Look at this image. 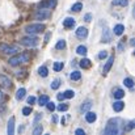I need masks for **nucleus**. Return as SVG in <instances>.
<instances>
[{"label": "nucleus", "instance_id": "18", "mask_svg": "<svg viewBox=\"0 0 135 135\" xmlns=\"http://www.w3.org/2000/svg\"><path fill=\"white\" fill-rule=\"evenodd\" d=\"M90 106H92V101H90V100H87V101L81 105V108H80L81 113H87V112L90 109Z\"/></svg>", "mask_w": 135, "mask_h": 135}, {"label": "nucleus", "instance_id": "8", "mask_svg": "<svg viewBox=\"0 0 135 135\" xmlns=\"http://www.w3.org/2000/svg\"><path fill=\"white\" fill-rule=\"evenodd\" d=\"M113 63H114V55L109 56V59L106 60V63H105V66H104V68H102V74H104V75H106V74L110 71V68H112Z\"/></svg>", "mask_w": 135, "mask_h": 135}, {"label": "nucleus", "instance_id": "12", "mask_svg": "<svg viewBox=\"0 0 135 135\" xmlns=\"http://www.w3.org/2000/svg\"><path fill=\"white\" fill-rule=\"evenodd\" d=\"M63 26H64L66 29H72V28L75 26V18H72V17H67V18H64V21H63Z\"/></svg>", "mask_w": 135, "mask_h": 135}, {"label": "nucleus", "instance_id": "21", "mask_svg": "<svg viewBox=\"0 0 135 135\" xmlns=\"http://www.w3.org/2000/svg\"><path fill=\"white\" fill-rule=\"evenodd\" d=\"M70 78H71V80H80L81 79V72H79V71H74V72H71V75H70Z\"/></svg>", "mask_w": 135, "mask_h": 135}, {"label": "nucleus", "instance_id": "23", "mask_svg": "<svg viewBox=\"0 0 135 135\" xmlns=\"http://www.w3.org/2000/svg\"><path fill=\"white\" fill-rule=\"evenodd\" d=\"M76 52H78L79 55H83V56H84V55H87V52H88V51H87V47H85V46L80 45L78 49H76Z\"/></svg>", "mask_w": 135, "mask_h": 135}, {"label": "nucleus", "instance_id": "39", "mask_svg": "<svg viewBox=\"0 0 135 135\" xmlns=\"http://www.w3.org/2000/svg\"><path fill=\"white\" fill-rule=\"evenodd\" d=\"M106 55H108L106 51H101V52L98 54V58H100V59H104V58H106Z\"/></svg>", "mask_w": 135, "mask_h": 135}, {"label": "nucleus", "instance_id": "44", "mask_svg": "<svg viewBox=\"0 0 135 135\" xmlns=\"http://www.w3.org/2000/svg\"><path fill=\"white\" fill-rule=\"evenodd\" d=\"M49 38H50V33H47L45 37V42H49Z\"/></svg>", "mask_w": 135, "mask_h": 135}, {"label": "nucleus", "instance_id": "47", "mask_svg": "<svg viewBox=\"0 0 135 135\" xmlns=\"http://www.w3.org/2000/svg\"><path fill=\"white\" fill-rule=\"evenodd\" d=\"M122 49H123V44H119L118 45V50H122Z\"/></svg>", "mask_w": 135, "mask_h": 135}, {"label": "nucleus", "instance_id": "28", "mask_svg": "<svg viewBox=\"0 0 135 135\" xmlns=\"http://www.w3.org/2000/svg\"><path fill=\"white\" fill-rule=\"evenodd\" d=\"M80 9H83V4L81 3H75L72 5V8H71V11H74V12H79Z\"/></svg>", "mask_w": 135, "mask_h": 135}, {"label": "nucleus", "instance_id": "35", "mask_svg": "<svg viewBox=\"0 0 135 135\" xmlns=\"http://www.w3.org/2000/svg\"><path fill=\"white\" fill-rule=\"evenodd\" d=\"M134 126H135L134 121H130V122L127 123V126H126V127H123V130H126V131H130V130H133V129H134Z\"/></svg>", "mask_w": 135, "mask_h": 135}, {"label": "nucleus", "instance_id": "26", "mask_svg": "<svg viewBox=\"0 0 135 135\" xmlns=\"http://www.w3.org/2000/svg\"><path fill=\"white\" fill-rule=\"evenodd\" d=\"M123 84H125L127 88H133V87H134V80H133L131 78H126V79L123 80Z\"/></svg>", "mask_w": 135, "mask_h": 135}, {"label": "nucleus", "instance_id": "29", "mask_svg": "<svg viewBox=\"0 0 135 135\" xmlns=\"http://www.w3.org/2000/svg\"><path fill=\"white\" fill-rule=\"evenodd\" d=\"M63 94H64V98H72V97H75V92H74V90H71V89L66 90Z\"/></svg>", "mask_w": 135, "mask_h": 135}, {"label": "nucleus", "instance_id": "16", "mask_svg": "<svg viewBox=\"0 0 135 135\" xmlns=\"http://www.w3.org/2000/svg\"><path fill=\"white\" fill-rule=\"evenodd\" d=\"M123 108H125V102H122L121 100H118V101H115V102L113 104V109H114V112H122Z\"/></svg>", "mask_w": 135, "mask_h": 135}, {"label": "nucleus", "instance_id": "34", "mask_svg": "<svg viewBox=\"0 0 135 135\" xmlns=\"http://www.w3.org/2000/svg\"><path fill=\"white\" fill-rule=\"evenodd\" d=\"M30 113H32V106H30V105L22 109V114H24V115H26V117H28V115H30Z\"/></svg>", "mask_w": 135, "mask_h": 135}, {"label": "nucleus", "instance_id": "40", "mask_svg": "<svg viewBox=\"0 0 135 135\" xmlns=\"http://www.w3.org/2000/svg\"><path fill=\"white\" fill-rule=\"evenodd\" d=\"M4 101H5V96H4V93L0 90V105L4 104Z\"/></svg>", "mask_w": 135, "mask_h": 135}, {"label": "nucleus", "instance_id": "41", "mask_svg": "<svg viewBox=\"0 0 135 135\" xmlns=\"http://www.w3.org/2000/svg\"><path fill=\"white\" fill-rule=\"evenodd\" d=\"M84 20H85L87 22H89L90 20H92V15H90V13H87V15L84 16Z\"/></svg>", "mask_w": 135, "mask_h": 135}, {"label": "nucleus", "instance_id": "6", "mask_svg": "<svg viewBox=\"0 0 135 135\" xmlns=\"http://www.w3.org/2000/svg\"><path fill=\"white\" fill-rule=\"evenodd\" d=\"M0 50L4 54H17L20 49L17 46H8V45H0Z\"/></svg>", "mask_w": 135, "mask_h": 135}, {"label": "nucleus", "instance_id": "24", "mask_svg": "<svg viewBox=\"0 0 135 135\" xmlns=\"http://www.w3.org/2000/svg\"><path fill=\"white\" fill-rule=\"evenodd\" d=\"M38 74H40L42 78H46V76L49 75V70H47V67H45V66L40 67V68H38Z\"/></svg>", "mask_w": 135, "mask_h": 135}, {"label": "nucleus", "instance_id": "46", "mask_svg": "<svg viewBox=\"0 0 135 135\" xmlns=\"http://www.w3.org/2000/svg\"><path fill=\"white\" fill-rule=\"evenodd\" d=\"M134 44H135V40H134V38H131V40H130V45L134 46Z\"/></svg>", "mask_w": 135, "mask_h": 135}, {"label": "nucleus", "instance_id": "36", "mask_svg": "<svg viewBox=\"0 0 135 135\" xmlns=\"http://www.w3.org/2000/svg\"><path fill=\"white\" fill-rule=\"evenodd\" d=\"M45 106H47V109H49L50 112H54V110H55V104H54V102H50V101H47V104H46Z\"/></svg>", "mask_w": 135, "mask_h": 135}, {"label": "nucleus", "instance_id": "31", "mask_svg": "<svg viewBox=\"0 0 135 135\" xmlns=\"http://www.w3.org/2000/svg\"><path fill=\"white\" fill-rule=\"evenodd\" d=\"M58 50H63L64 47H66V41L64 40H60V41H58V44H56V46H55Z\"/></svg>", "mask_w": 135, "mask_h": 135}, {"label": "nucleus", "instance_id": "37", "mask_svg": "<svg viewBox=\"0 0 135 135\" xmlns=\"http://www.w3.org/2000/svg\"><path fill=\"white\" fill-rule=\"evenodd\" d=\"M28 104L32 106V105H34L36 104V97L34 96H30V97H28Z\"/></svg>", "mask_w": 135, "mask_h": 135}, {"label": "nucleus", "instance_id": "30", "mask_svg": "<svg viewBox=\"0 0 135 135\" xmlns=\"http://www.w3.org/2000/svg\"><path fill=\"white\" fill-rule=\"evenodd\" d=\"M60 87V80L59 79H55L52 83H51V89H58Z\"/></svg>", "mask_w": 135, "mask_h": 135}, {"label": "nucleus", "instance_id": "4", "mask_svg": "<svg viewBox=\"0 0 135 135\" xmlns=\"http://www.w3.org/2000/svg\"><path fill=\"white\" fill-rule=\"evenodd\" d=\"M38 42H40V40H38L37 37H32V36L24 37V38L20 40V44H21V45L28 46V47H34V46L38 45Z\"/></svg>", "mask_w": 135, "mask_h": 135}, {"label": "nucleus", "instance_id": "33", "mask_svg": "<svg viewBox=\"0 0 135 135\" xmlns=\"http://www.w3.org/2000/svg\"><path fill=\"white\" fill-rule=\"evenodd\" d=\"M59 112H67L68 110V105L67 104H60V105H58V108H56Z\"/></svg>", "mask_w": 135, "mask_h": 135}, {"label": "nucleus", "instance_id": "1", "mask_svg": "<svg viewBox=\"0 0 135 135\" xmlns=\"http://www.w3.org/2000/svg\"><path fill=\"white\" fill-rule=\"evenodd\" d=\"M121 123V119L115 118V119H110L104 130V134L105 135H117L119 133H122V129H119V125Z\"/></svg>", "mask_w": 135, "mask_h": 135}, {"label": "nucleus", "instance_id": "19", "mask_svg": "<svg viewBox=\"0 0 135 135\" xmlns=\"http://www.w3.org/2000/svg\"><path fill=\"white\" fill-rule=\"evenodd\" d=\"M79 64H80V67H81V68H89L90 66H92V62H90L88 58H84V59H81V60H80V63H79Z\"/></svg>", "mask_w": 135, "mask_h": 135}, {"label": "nucleus", "instance_id": "43", "mask_svg": "<svg viewBox=\"0 0 135 135\" xmlns=\"http://www.w3.org/2000/svg\"><path fill=\"white\" fill-rule=\"evenodd\" d=\"M56 98H58L59 101H63V100H64V94H63V93H59V94L56 96Z\"/></svg>", "mask_w": 135, "mask_h": 135}, {"label": "nucleus", "instance_id": "13", "mask_svg": "<svg viewBox=\"0 0 135 135\" xmlns=\"http://www.w3.org/2000/svg\"><path fill=\"white\" fill-rule=\"evenodd\" d=\"M110 41H112V33H110L109 29H105V30L102 32V41H101V42L109 44Z\"/></svg>", "mask_w": 135, "mask_h": 135}, {"label": "nucleus", "instance_id": "27", "mask_svg": "<svg viewBox=\"0 0 135 135\" xmlns=\"http://www.w3.org/2000/svg\"><path fill=\"white\" fill-rule=\"evenodd\" d=\"M113 5H122V7H126L129 4V0H114L112 3Z\"/></svg>", "mask_w": 135, "mask_h": 135}, {"label": "nucleus", "instance_id": "32", "mask_svg": "<svg viewBox=\"0 0 135 135\" xmlns=\"http://www.w3.org/2000/svg\"><path fill=\"white\" fill-rule=\"evenodd\" d=\"M37 127L34 129V131H33V134L34 135H40V134H42V131H44V129H42V126L41 125H36Z\"/></svg>", "mask_w": 135, "mask_h": 135}, {"label": "nucleus", "instance_id": "7", "mask_svg": "<svg viewBox=\"0 0 135 135\" xmlns=\"http://www.w3.org/2000/svg\"><path fill=\"white\" fill-rule=\"evenodd\" d=\"M56 7V0H45L38 4V8H46V9H52Z\"/></svg>", "mask_w": 135, "mask_h": 135}, {"label": "nucleus", "instance_id": "22", "mask_svg": "<svg viewBox=\"0 0 135 135\" xmlns=\"http://www.w3.org/2000/svg\"><path fill=\"white\" fill-rule=\"evenodd\" d=\"M25 93H26L25 88H20V89L16 92V98H17V100H22V98L25 97Z\"/></svg>", "mask_w": 135, "mask_h": 135}, {"label": "nucleus", "instance_id": "2", "mask_svg": "<svg viewBox=\"0 0 135 135\" xmlns=\"http://www.w3.org/2000/svg\"><path fill=\"white\" fill-rule=\"evenodd\" d=\"M29 59H30V55H29V54H26V52H20V54H17V55H15V56H12V58H9V64H11V66H18V64H21V63L29 62Z\"/></svg>", "mask_w": 135, "mask_h": 135}, {"label": "nucleus", "instance_id": "17", "mask_svg": "<svg viewBox=\"0 0 135 135\" xmlns=\"http://www.w3.org/2000/svg\"><path fill=\"white\" fill-rule=\"evenodd\" d=\"M113 30H114V34H115V36H122L123 32H125V26H123L122 24H118V25L114 26Z\"/></svg>", "mask_w": 135, "mask_h": 135}, {"label": "nucleus", "instance_id": "45", "mask_svg": "<svg viewBox=\"0 0 135 135\" xmlns=\"http://www.w3.org/2000/svg\"><path fill=\"white\" fill-rule=\"evenodd\" d=\"M52 122H54V123H56V122H58V117H56V115H54V117H52Z\"/></svg>", "mask_w": 135, "mask_h": 135}, {"label": "nucleus", "instance_id": "25", "mask_svg": "<svg viewBox=\"0 0 135 135\" xmlns=\"http://www.w3.org/2000/svg\"><path fill=\"white\" fill-rule=\"evenodd\" d=\"M63 67H64V63L63 62H55L52 68H54V71H62Z\"/></svg>", "mask_w": 135, "mask_h": 135}, {"label": "nucleus", "instance_id": "9", "mask_svg": "<svg viewBox=\"0 0 135 135\" xmlns=\"http://www.w3.org/2000/svg\"><path fill=\"white\" fill-rule=\"evenodd\" d=\"M0 85H1L3 88H11L12 81H11V79H9L8 76H5V75H0Z\"/></svg>", "mask_w": 135, "mask_h": 135}, {"label": "nucleus", "instance_id": "11", "mask_svg": "<svg viewBox=\"0 0 135 135\" xmlns=\"http://www.w3.org/2000/svg\"><path fill=\"white\" fill-rule=\"evenodd\" d=\"M7 133L8 135L15 134V117H11L8 121V126H7Z\"/></svg>", "mask_w": 135, "mask_h": 135}, {"label": "nucleus", "instance_id": "14", "mask_svg": "<svg viewBox=\"0 0 135 135\" xmlns=\"http://www.w3.org/2000/svg\"><path fill=\"white\" fill-rule=\"evenodd\" d=\"M113 96H114V98L121 100V98L125 97V90L121 89V88H115V89L113 90Z\"/></svg>", "mask_w": 135, "mask_h": 135}, {"label": "nucleus", "instance_id": "10", "mask_svg": "<svg viewBox=\"0 0 135 135\" xmlns=\"http://www.w3.org/2000/svg\"><path fill=\"white\" fill-rule=\"evenodd\" d=\"M87 36H88V29L84 28V26H79L78 30H76V37L83 40V38H87Z\"/></svg>", "mask_w": 135, "mask_h": 135}, {"label": "nucleus", "instance_id": "15", "mask_svg": "<svg viewBox=\"0 0 135 135\" xmlns=\"http://www.w3.org/2000/svg\"><path fill=\"white\" fill-rule=\"evenodd\" d=\"M96 119H97L96 113H93V112H87V114H85V121H87L88 123H93Z\"/></svg>", "mask_w": 135, "mask_h": 135}, {"label": "nucleus", "instance_id": "5", "mask_svg": "<svg viewBox=\"0 0 135 135\" xmlns=\"http://www.w3.org/2000/svg\"><path fill=\"white\" fill-rule=\"evenodd\" d=\"M51 16V12L46 8H40L36 13H34V18L36 20H47Z\"/></svg>", "mask_w": 135, "mask_h": 135}, {"label": "nucleus", "instance_id": "20", "mask_svg": "<svg viewBox=\"0 0 135 135\" xmlns=\"http://www.w3.org/2000/svg\"><path fill=\"white\" fill-rule=\"evenodd\" d=\"M47 101H49V96L42 94V96H40V98H38V105H41V106H45L46 104H47Z\"/></svg>", "mask_w": 135, "mask_h": 135}, {"label": "nucleus", "instance_id": "38", "mask_svg": "<svg viewBox=\"0 0 135 135\" xmlns=\"http://www.w3.org/2000/svg\"><path fill=\"white\" fill-rule=\"evenodd\" d=\"M41 118H42V114H41V113H38V114L36 115V118H34V125H37V123L40 122V119H41Z\"/></svg>", "mask_w": 135, "mask_h": 135}, {"label": "nucleus", "instance_id": "3", "mask_svg": "<svg viewBox=\"0 0 135 135\" xmlns=\"http://www.w3.org/2000/svg\"><path fill=\"white\" fill-rule=\"evenodd\" d=\"M46 29V26L44 24H30L25 28V32L29 34V36H33V34H38V33H42Z\"/></svg>", "mask_w": 135, "mask_h": 135}, {"label": "nucleus", "instance_id": "42", "mask_svg": "<svg viewBox=\"0 0 135 135\" xmlns=\"http://www.w3.org/2000/svg\"><path fill=\"white\" fill-rule=\"evenodd\" d=\"M75 134H78V135H84V134H85V131H84L83 129H78V130L75 131Z\"/></svg>", "mask_w": 135, "mask_h": 135}]
</instances>
